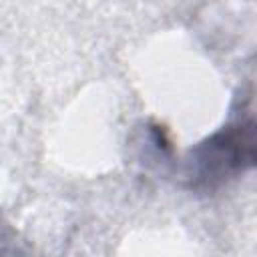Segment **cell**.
Segmentation results:
<instances>
[{
  "label": "cell",
  "mask_w": 257,
  "mask_h": 257,
  "mask_svg": "<svg viewBox=\"0 0 257 257\" xmlns=\"http://www.w3.org/2000/svg\"><path fill=\"white\" fill-rule=\"evenodd\" d=\"M255 122L253 118L223 126L191 151V187L213 189L237 173L253 167Z\"/></svg>",
  "instance_id": "6da1fadb"
}]
</instances>
